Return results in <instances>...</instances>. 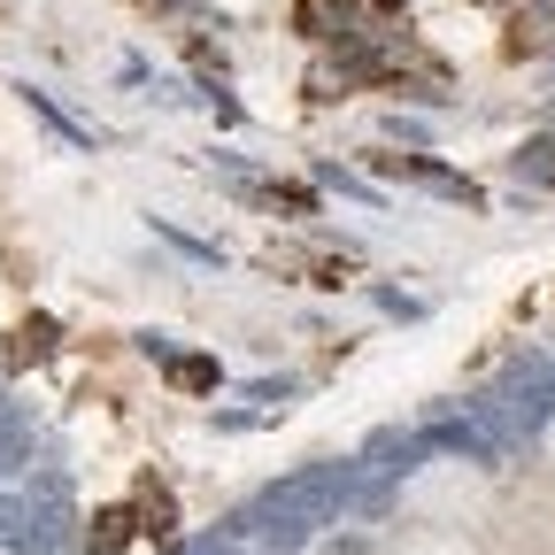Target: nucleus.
Listing matches in <instances>:
<instances>
[{"label": "nucleus", "instance_id": "obj_5", "mask_svg": "<svg viewBox=\"0 0 555 555\" xmlns=\"http://www.w3.org/2000/svg\"><path fill=\"white\" fill-rule=\"evenodd\" d=\"M393 555H470V547L448 540V532H425V540H409V547H393Z\"/></svg>", "mask_w": 555, "mask_h": 555}, {"label": "nucleus", "instance_id": "obj_1", "mask_svg": "<svg viewBox=\"0 0 555 555\" xmlns=\"http://www.w3.org/2000/svg\"><path fill=\"white\" fill-rule=\"evenodd\" d=\"M54 356V324L47 317H24L16 324V363H47Z\"/></svg>", "mask_w": 555, "mask_h": 555}, {"label": "nucleus", "instance_id": "obj_3", "mask_svg": "<svg viewBox=\"0 0 555 555\" xmlns=\"http://www.w3.org/2000/svg\"><path fill=\"white\" fill-rule=\"evenodd\" d=\"M170 378H178L185 393H208V386H217V363H208V356H178V363H170Z\"/></svg>", "mask_w": 555, "mask_h": 555}, {"label": "nucleus", "instance_id": "obj_2", "mask_svg": "<svg viewBox=\"0 0 555 555\" xmlns=\"http://www.w3.org/2000/svg\"><path fill=\"white\" fill-rule=\"evenodd\" d=\"M86 540H93V555H116V547H124V540H131V509H101V517H93V532H86Z\"/></svg>", "mask_w": 555, "mask_h": 555}, {"label": "nucleus", "instance_id": "obj_4", "mask_svg": "<svg viewBox=\"0 0 555 555\" xmlns=\"http://www.w3.org/2000/svg\"><path fill=\"white\" fill-rule=\"evenodd\" d=\"M139 517H147V532H170V494H163V486L139 494Z\"/></svg>", "mask_w": 555, "mask_h": 555}]
</instances>
